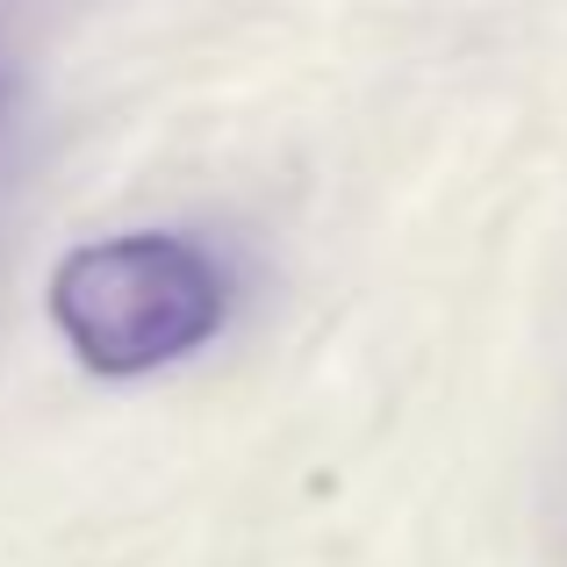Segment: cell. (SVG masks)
Segmentation results:
<instances>
[{"label": "cell", "mask_w": 567, "mask_h": 567, "mask_svg": "<svg viewBox=\"0 0 567 567\" xmlns=\"http://www.w3.org/2000/svg\"><path fill=\"white\" fill-rule=\"evenodd\" d=\"M51 317L94 374H152L223 323V274L187 237H109L58 266Z\"/></svg>", "instance_id": "1"}]
</instances>
